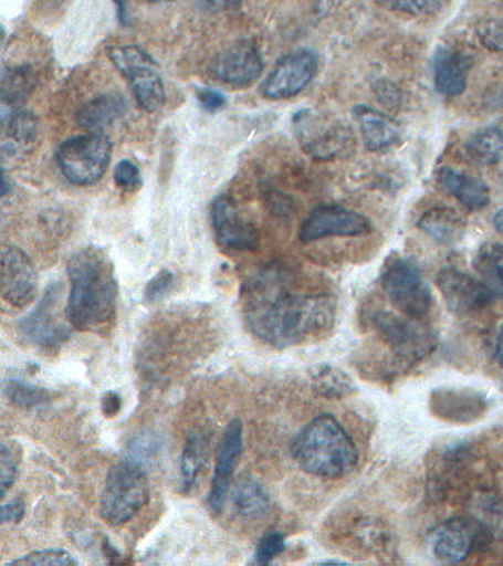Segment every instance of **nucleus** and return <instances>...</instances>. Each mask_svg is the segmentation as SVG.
I'll return each mask as SVG.
<instances>
[{
	"label": "nucleus",
	"instance_id": "obj_45",
	"mask_svg": "<svg viewBox=\"0 0 503 566\" xmlns=\"http://www.w3.org/2000/svg\"><path fill=\"white\" fill-rule=\"evenodd\" d=\"M379 101L381 104L386 105H396L399 102V95H397L396 87L390 83H379V87L377 88Z\"/></svg>",
	"mask_w": 503,
	"mask_h": 566
},
{
	"label": "nucleus",
	"instance_id": "obj_38",
	"mask_svg": "<svg viewBox=\"0 0 503 566\" xmlns=\"http://www.w3.org/2000/svg\"><path fill=\"white\" fill-rule=\"evenodd\" d=\"M157 451V438L147 436V433H140V436L136 437L134 442H132L127 459L144 467L145 462H149L148 459L156 458Z\"/></svg>",
	"mask_w": 503,
	"mask_h": 566
},
{
	"label": "nucleus",
	"instance_id": "obj_18",
	"mask_svg": "<svg viewBox=\"0 0 503 566\" xmlns=\"http://www.w3.org/2000/svg\"><path fill=\"white\" fill-rule=\"evenodd\" d=\"M479 526L465 517H453L437 526L431 533L432 553L446 564H459L474 551Z\"/></svg>",
	"mask_w": 503,
	"mask_h": 566
},
{
	"label": "nucleus",
	"instance_id": "obj_21",
	"mask_svg": "<svg viewBox=\"0 0 503 566\" xmlns=\"http://www.w3.org/2000/svg\"><path fill=\"white\" fill-rule=\"evenodd\" d=\"M127 113V101L120 93H105L87 101L77 111L78 126L99 133L113 126Z\"/></svg>",
	"mask_w": 503,
	"mask_h": 566
},
{
	"label": "nucleus",
	"instance_id": "obj_24",
	"mask_svg": "<svg viewBox=\"0 0 503 566\" xmlns=\"http://www.w3.org/2000/svg\"><path fill=\"white\" fill-rule=\"evenodd\" d=\"M233 509L238 515L247 520H259L272 507L271 495L258 480L242 476L231 490Z\"/></svg>",
	"mask_w": 503,
	"mask_h": 566
},
{
	"label": "nucleus",
	"instance_id": "obj_33",
	"mask_svg": "<svg viewBox=\"0 0 503 566\" xmlns=\"http://www.w3.org/2000/svg\"><path fill=\"white\" fill-rule=\"evenodd\" d=\"M76 566L78 562L64 548H43L30 552L20 559L11 560L6 566Z\"/></svg>",
	"mask_w": 503,
	"mask_h": 566
},
{
	"label": "nucleus",
	"instance_id": "obj_7",
	"mask_svg": "<svg viewBox=\"0 0 503 566\" xmlns=\"http://www.w3.org/2000/svg\"><path fill=\"white\" fill-rule=\"evenodd\" d=\"M381 285L387 298L404 316L422 318L430 312V286L412 260L397 256L388 261L383 270Z\"/></svg>",
	"mask_w": 503,
	"mask_h": 566
},
{
	"label": "nucleus",
	"instance_id": "obj_6",
	"mask_svg": "<svg viewBox=\"0 0 503 566\" xmlns=\"http://www.w3.org/2000/svg\"><path fill=\"white\" fill-rule=\"evenodd\" d=\"M108 56L125 75L136 102L147 113H157L166 102V88L157 64L138 46H112Z\"/></svg>",
	"mask_w": 503,
	"mask_h": 566
},
{
	"label": "nucleus",
	"instance_id": "obj_42",
	"mask_svg": "<svg viewBox=\"0 0 503 566\" xmlns=\"http://www.w3.org/2000/svg\"><path fill=\"white\" fill-rule=\"evenodd\" d=\"M198 101L202 108L209 111V113H216V111L222 109L227 105V97L213 88H202L198 92Z\"/></svg>",
	"mask_w": 503,
	"mask_h": 566
},
{
	"label": "nucleus",
	"instance_id": "obj_20",
	"mask_svg": "<svg viewBox=\"0 0 503 566\" xmlns=\"http://www.w3.org/2000/svg\"><path fill=\"white\" fill-rule=\"evenodd\" d=\"M432 413L446 422L468 423L488 409V400L472 389H437L430 397Z\"/></svg>",
	"mask_w": 503,
	"mask_h": 566
},
{
	"label": "nucleus",
	"instance_id": "obj_11",
	"mask_svg": "<svg viewBox=\"0 0 503 566\" xmlns=\"http://www.w3.org/2000/svg\"><path fill=\"white\" fill-rule=\"evenodd\" d=\"M317 66L319 57L311 49H298L281 57L263 84L264 97L280 101L298 95L315 78Z\"/></svg>",
	"mask_w": 503,
	"mask_h": 566
},
{
	"label": "nucleus",
	"instance_id": "obj_14",
	"mask_svg": "<svg viewBox=\"0 0 503 566\" xmlns=\"http://www.w3.org/2000/svg\"><path fill=\"white\" fill-rule=\"evenodd\" d=\"M436 283L449 308L457 314L481 312L494 296L481 279L454 268L441 269Z\"/></svg>",
	"mask_w": 503,
	"mask_h": 566
},
{
	"label": "nucleus",
	"instance_id": "obj_23",
	"mask_svg": "<svg viewBox=\"0 0 503 566\" xmlns=\"http://www.w3.org/2000/svg\"><path fill=\"white\" fill-rule=\"evenodd\" d=\"M418 228L440 245H454L465 234L467 223L450 208H432L423 212L418 221Z\"/></svg>",
	"mask_w": 503,
	"mask_h": 566
},
{
	"label": "nucleus",
	"instance_id": "obj_15",
	"mask_svg": "<svg viewBox=\"0 0 503 566\" xmlns=\"http://www.w3.org/2000/svg\"><path fill=\"white\" fill-rule=\"evenodd\" d=\"M2 295L12 307L24 308L36 300V269L23 250L6 247L2 251Z\"/></svg>",
	"mask_w": 503,
	"mask_h": 566
},
{
	"label": "nucleus",
	"instance_id": "obj_41",
	"mask_svg": "<svg viewBox=\"0 0 503 566\" xmlns=\"http://www.w3.org/2000/svg\"><path fill=\"white\" fill-rule=\"evenodd\" d=\"M174 273L169 272V270H161V272L148 283L147 290H145V298H147L149 303H156V301L165 298L171 287H174Z\"/></svg>",
	"mask_w": 503,
	"mask_h": 566
},
{
	"label": "nucleus",
	"instance_id": "obj_19",
	"mask_svg": "<svg viewBox=\"0 0 503 566\" xmlns=\"http://www.w3.org/2000/svg\"><path fill=\"white\" fill-rule=\"evenodd\" d=\"M472 56L462 49L440 46L432 56V80L441 96L454 97L465 91Z\"/></svg>",
	"mask_w": 503,
	"mask_h": 566
},
{
	"label": "nucleus",
	"instance_id": "obj_31",
	"mask_svg": "<svg viewBox=\"0 0 503 566\" xmlns=\"http://www.w3.org/2000/svg\"><path fill=\"white\" fill-rule=\"evenodd\" d=\"M6 396L11 405L24 410L39 409V407L46 406L51 400V394L48 389L20 379L8 380Z\"/></svg>",
	"mask_w": 503,
	"mask_h": 566
},
{
	"label": "nucleus",
	"instance_id": "obj_40",
	"mask_svg": "<svg viewBox=\"0 0 503 566\" xmlns=\"http://www.w3.org/2000/svg\"><path fill=\"white\" fill-rule=\"evenodd\" d=\"M481 521L493 534L503 539V506L501 503L485 500L480 504Z\"/></svg>",
	"mask_w": 503,
	"mask_h": 566
},
{
	"label": "nucleus",
	"instance_id": "obj_50",
	"mask_svg": "<svg viewBox=\"0 0 503 566\" xmlns=\"http://www.w3.org/2000/svg\"><path fill=\"white\" fill-rule=\"evenodd\" d=\"M147 2L161 3V2H171V0H147Z\"/></svg>",
	"mask_w": 503,
	"mask_h": 566
},
{
	"label": "nucleus",
	"instance_id": "obj_34",
	"mask_svg": "<svg viewBox=\"0 0 503 566\" xmlns=\"http://www.w3.org/2000/svg\"><path fill=\"white\" fill-rule=\"evenodd\" d=\"M383 8L410 17H426L439 12L449 0H377Z\"/></svg>",
	"mask_w": 503,
	"mask_h": 566
},
{
	"label": "nucleus",
	"instance_id": "obj_29",
	"mask_svg": "<svg viewBox=\"0 0 503 566\" xmlns=\"http://www.w3.org/2000/svg\"><path fill=\"white\" fill-rule=\"evenodd\" d=\"M474 269L494 296H503L502 243H484L483 247H480L475 254Z\"/></svg>",
	"mask_w": 503,
	"mask_h": 566
},
{
	"label": "nucleus",
	"instance_id": "obj_9",
	"mask_svg": "<svg viewBox=\"0 0 503 566\" xmlns=\"http://www.w3.org/2000/svg\"><path fill=\"white\" fill-rule=\"evenodd\" d=\"M63 286L52 283L32 313L20 322L19 332L28 343L43 349H55L70 338V327L61 317Z\"/></svg>",
	"mask_w": 503,
	"mask_h": 566
},
{
	"label": "nucleus",
	"instance_id": "obj_47",
	"mask_svg": "<svg viewBox=\"0 0 503 566\" xmlns=\"http://www.w3.org/2000/svg\"><path fill=\"white\" fill-rule=\"evenodd\" d=\"M494 357H496V361L499 363V365L503 367V323L501 326V331H499L496 348H494Z\"/></svg>",
	"mask_w": 503,
	"mask_h": 566
},
{
	"label": "nucleus",
	"instance_id": "obj_48",
	"mask_svg": "<svg viewBox=\"0 0 503 566\" xmlns=\"http://www.w3.org/2000/svg\"><path fill=\"white\" fill-rule=\"evenodd\" d=\"M114 3H116L117 7L118 18H120L123 24H127L126 0H114Z\"/></svg>",
	"mask_w": 503,
	"mask_h": 566
},
{
	"label": "nucleus",
	"instance_id": "obj_49",
	"mask_svg": "<svg viewBox=\"0 0 503 566\" xmlns=\"http://www.w3.org/2000/svg\"><path fill=\"white\" fill-rule=\"evenodd\" d=\"M494 229L497 230L499 233L503 234V208L496 212L493 219Z\"/></svg>",
	"mask_w": 503,
	"mask_h": 566
},
{
	"label": "nucleus",
	"instance_id": "obj_2",
	"mask_svg": "<svg viewBox=\"0 0 503 566\" xmlns=\"http://www.w3.org/2000/svg\"><path fill=\"white\" fill-rule=\"evenodd\" d=\"M72 290L65 316L74 329L107 335L116 325L118 283L113 261L98 247L77 251L67 268Z\"/></svg>",
	"mask_w": 503,
	"mask_h": 566
},
{
	"label": "nucleus",
	"instance_id": "obj_3",
	"mask_svg": "<svg viewBox=\"0 0 503 566\" xmlns=\"http://www.w3.org/2000/svg\"><path fill=\"white\" fill-rule=\"evenodd\" d=\"M293 458L311 475L338 480L355 469L357 449L352 437L333 415H321L298 432L293 442Z\"/></svg>",
	"mask_w": 503,
	"mask_h": 566
},
{
	"label": "nucleus",
	"instance_id": "obj_17",
	"mask_svg": "<svg viewBox=\"0 0 503 566\" xmlns=\"http://www.w3.org/2000/svg\"><path fill=\"white\" fill-rule=\"evenodd\" d=\"M242 447H244V427L240 419H233L228 424L222 442H220L214 475L211 480L209 509L213 515L222 512L224 502H227L229 491H231L233 471H235L238 460L242 454Z\"/></svg>",
	"mask_w": 503,
	"mask_h": 566
},
{
	"label": "nucleus",
	"instance_id": "obj_12",
	"mask_svg": "<svg viewBox=\"0 0 503 566\" xmlns=\"http://www.w3.org/2000/svg\"><path fill=\"white\" fill-rule=\"evenodd\" d=\"M373 230L359 212L338 206L315 208L300 228V241L311 243L331 237H364Z\"/></svg>",
	"mask_w": 503,
	"mask_h": 566
},
{
	"label": "nucleus",
	"instance_id": "obj_4",
	"mask_svg": "<svg viewBox=\"0 0 503 566\" xmlns=\"http://www.w3.org/2000/svg\"><path fill=\"white\" fill-rule=\"evenodd\" d=\"M148 500L149 481L144 467L125 459L109 469L101 494V517L112 526L126 525Z\"/></svg>",
	"mask_w": 503,
	"mask_h": 566
},
{
	"label": "nucleus",
	"instance_id": "obj_30",
	"mask_svg": "<svg viewBox=\"0 0 503 566\" xmlns=\"http://www.w3.org/2000/svg\"><path fill=\"white\" fill-rule=\"evenodd\" d=\"M468 154L476 163L493 164L503 155V130L499 127L484 128L468 142Z\"/></svg>",
	"mask_w": 503,
	"mask_h": 566
},
{
	"label": "nucleus",
	"instance_id": "obj_39",
	"mask_svg": "<svg viewBox=\"0 0 503 566\" xmlns=\"http://www.w3.org/2000/svg\"><path fill=\"white\" fill-rule=\"evenodd\" d=\"M114 180L118 188L123 190H138L143 185V177H140L139 168L129 159H123L118 163L116 171H114Z\"/></svg>",
	"mask_w": 503,
	"mask_h": 566
},
{
	"label": "nucleus",
	"instance_id": "obj_13",
	"mask_svg": "<svg viewBox=\"0 0 503 566\" xmlns=\"http://www.w3.org/2000/svg\"><path fill=\"white\" fill-rule=\"evenodd\" d=\"M210 75L231 86H249L263 71L262 53L250 40L224 48L210 62Z\"/></svg>",
	"mask_w": 503,
	"mask_h": 566
},
{
	"label": "nucleus",
	"instance_id": "obj_16",
	"mask_svg": "<svg viewBox=\"0 0 503 566\" xmlns=\"http://www.w3.org/2000/svg\"><path fill=\"white\" fill-rule=\"evenodd\" d=\"M211 226L223 250L249 251L259 245L258 230L242 217L233 199L224 195L211 203Z\"/></svg>",
	"mask_w": 503,
	"mask_h": 566
},
{
	"label": "nucleus",
	"instance_id": "obj_44",
	"mask_svg": "<svg viewBox=\"0 0 503 566\" xmlns=\"http://www.w3.org/2000/svg\"><path fill=\"white\" fill-rule=\"evenodd\" d=\"M122 406V396L116 391H107L101 398V410H103L105 418H114V416L120 413Z\"/></svg>",
	"mask_w": 503,
	"mask_h": 566
},
{
	"label": "nucleus",
	"instance_id": "obj_35",
	"mask_svg": "<svg viewBox=\"0 0 503 566\" xmlns=\"http://www.w3.org/2000/svg\"><path fill=\"white\" fill-rule=\"evenodd\" d=\"M19 454L3 442L0 449V484H2V495H7L8 490L14 485L17 476H19Z\"/></svg>",
	"mask_w": 503,
	"mask_h": 566
},
{
	"label": "nucleus",
	"instance_id": "obj_1",
	"mask_svg": "<svg viewBox=\"0 0 503 566\" xmlns=\"http://www.w3.org/2000/svg\"><path fill=\"white\" fill-rule=\"evenodd\" d=\"M241 304L251 334L275 348L324 338L337 316L333 296L297 290L293 273L281 264L251 274L242 286Z\"/></svg>",
	"mask_w": 503,
	"mask_h": 566
},
{
	"label": "nucleus",
	"instance_id": "obj_32",
	"mask_svg": "<svg viewBox=\"0 0 503 566\" xmlns=\"http://www.w3.org/2000/svg\"><path fill=\"white\" fill-rule=\"evenodd\" d=\"M32 70L28 66L19 69H6L2 73V99L3 105L15 106L24 101V97L32 92Z\"/></svg>",
	"mask_w": 503,
	"mask_h": 566
},
{
	"label": "nucleus",
	"instance_id": "obj_26",
	"mask_svg": "<svg viewBox=\"0 0 503 566\" xmlns=\"http://www.w3.org/2000/svg\"><path fill=\"white\" fill-rule=\"evenodd\" d=\"M3 148L28 149L38 139V119L29 111L11 106L10 114L3 111Z\"/></svg>",
	"mask_w": 503,
	"mask_h": 566
},
{
	"label": "nucleus",
	"instance_id": "obj_46",
	"mask_svg": "<svg viewBox=\"0 0 503 566\" xmlns=\"http://www.w3.org/2000/svg\"><path fill=\"white\" fill-rule=\"evenodd\" d=\"M206 8L213 11H232L241 4V0H201Z\"/></svg>",
	"mask_w": 503,
	"mask_h": 566
},
{
	"label": "nucleus",
	"instance_id": "obj_10",
	"mask_svg": "<svg viewBox=\"0 0 503 566\" xmlns=\"http://www.w3.org/2000/svg\"><path fill=\"white\" fill-rule=\"evenodd\" d=\"M374 323L384 343H387L400 360L408 363L421 360L434 348V335L427 326L419 323V318L379 312L375 314Z\"/></svg>",
	"mask_w": 503,
	"mask_h": 566
},
{
	"label": "nucleus",
	"instance_id": "obj_27",
	"mask_svg": "<svg viewBox=\"0 0 503 566\" xmlns=\"http://www.w3.org/2000/svg\"><path fill=\"white\" fill-rule=\"evenodd\" d=\"M210 454V438L206 433H192L185 442L182 459H180V478L182 493H189L196 485L198 476L205 469Z\"/></svg>",
	"mask_w": 503,
	"mask_h": 566
},
{
	"label": "nucleus",
	"instance_id": "obj_43",
	"mask_svg": "<svg viewBox=\"0 0 503 566\" xmlns=\"http://www.w3.org/2000/svg\"><path fill=\"white\" fill-rule=\"evenodd\" d=\"M25 515V503L23 499L17 497L2 506L3 524H19Z\"/></svg>",
	"mask_w": 503,
	"mask_h": 566
},
{
	"label": "nucleus",
	"instance_id": "obj_28",
	"mask_svg": "<svg viewBox=\"0 0 503 566\" xmlns=\"http://www.w3.org/2000/svg\"><path fill=\"white\" fill-rule=\"evenodd\" d=\"M311 378L313 391L317 396L329 398V400H338V398L350 396L355 391V385H353L350 376L344 374L342 369L335 366H313Z\"/></svg>",
	"mask_w": 503,
	"mask_h": 566
},
{
	"label": "nucleus",
	"instance_id": "obj_25",
	"mask_svg": "<svg viewBox=\"0 0 503 566\" xmlns=\"http://www.w3.org/2000/svg\"><path fill=\"white\" fill-rule=\"evenodd\" d=\"M440 179L449 192L457 197L458 201L463 203L468 210H481V208L489 206L490 192L488 185L480 179H475L474 176L444 168L441 171Z\"/></svg>",
	"mask_w": 503,
	"mask_h": 566
},
{
	"label": "nucleus",
	"instance_id": "obj_5",
	"mask_svg": "<svg viewBox=\"0 0 503 566\" xmlns=\"http://www.w3.org/2000/svg\"><path fill=\"white\" fill-rule=\"evenodd\" d=\"M293 126L304 153L316 159L343 157L355 145L350 128L321 111H298L294 115Z\"/></svg>",
	"mask_w": 503,
	"mask_h": 566
},
{
	"label": "nucleus",
	"instance_id": "obj_36",
	"mask_svg": "<svg viewBox=\"0 0 503 566\" xmlns=\"http://www.w3.org/2000/svg\"><path fill=\"white\" fill-rule=\"evenodd\" d=\"M285 535L280 531H271L260 539L259 546L255 548L254 559L258 564H269L285 551Z\"/></svg>",
	"mask_w": 503,
	"mask_h": 566
},
{
	"label": "nucleus",
	"instance_id": "obj_37",
	"mask_svg": "<svg viewBox=\"0 0 503 566\" xmlns=\"http://www.w3.org/2000/svg\"><path fill=\"white\" fill-rule=\"evenodd\" d=\"M476 33L483 46L503 53V18H490L481 22Z\"/></svg>",
	"mask_w": 503,
	"mask_h": 566
},
{
	"label": "nucleus",
	"instance_id": "obj_8",
	"mask_svg": "<svg viewBox=\"0 0 503 566\" xmlns=\"http://www.w3.org/2000/svg\"><path fill=\"white\" fill-rule=\"evenodd\" d=\"M56 159L65 179L73 185H95L107 171L112 144L99 133L73 137L61 145Z\"/></svg>",
	"mask_w": 503,
	"mask_h": 566
},
{
	"label": "nucleus",
	"instance_id": "obj_22",
	"mask_svg": "<svg viewBox=\"0 0 503 566\" xmlns=\"http://www.w3.org/2000/svg\"><path fill=\"white\" fill-rule=\"evenodd\" d=\"M355 117L359 122L361 136L366 148L379 153L390 148L400 139V127L395 119L379 113L369 106L360 105L355 108Z\"/></svg>",
	"mask_w": 503,
	"mask_h": 566
}]
</instances>
